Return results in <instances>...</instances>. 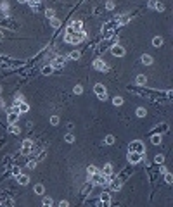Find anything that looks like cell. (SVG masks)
Returning a JSON list of instances; mask_svg holds the SVG:
<instances>
[{
    "label": "cell",
    "mask_w": 173,
    "mask_h": 207,
    "mask_svg": "<svg viewBox=\"0 0 173 207\" xmlns=\"http://www.w3.org/2000/svg\"><path fill=\"white\" fill-rule=\"evenodd\" d=\"M87 38V33L85 31H80V33H75V35H66L64 36V40H66V43H81L83 40Z\"/></svg>",
    "instance_id": "1"
},
{
    "label": "cell",
    "mask_w": 173,
    "mask_h": 207,
    "mask_svg": "<svg viewBox=\"0 0 173 207\" xmlns=\"http://www.w3.org/2000/svg\"><path fill=\"white\" fill-rule=\"evenodd\" d=\"M80 31H83L81 21H71L69 26H68V29H66V35H75V33H80Z\"/></svg>",
    "instance_id": "2"
},
{
    "label": "cell",
    "mask_w": 173,
    "mask_h": 207,
    "mask_svg": "<svg viewBox=\"0 0 173 207\" xmlns=\"http://www.w3.org/2000/svg\"><path fill=\"white\" fill-rule=\"evenodd\" d=\"M128 150H130V152H135V154H144V152H146V145H144L140 140H133V142L128 145Z\"/></svg>",
    "instance_id": "3"
},
{
    "label": "cell",
    "mask_w": 173,
    "mask_h": 207,
    "mask_svg": "<svg viewBox=\"0 0 173 207\" xmlns=\"http://www.w3.org/2000/svg\"><path fill=\"white\" fill-rule=\"evenodd\" d=\"M90 183H95V185H101V187H106V185H109V178H106V176H102L101 173H95L92 178H90Z\"/></svg>",
    "instance_id": "4"
},
{
    "label": "cell",
    "mask_w": 173,
    "mask_h": 207,
    "mask_svg": "<svg viewBox=\"0 0 173 207\" xmlns=\"http://www.w3.org/2000/svg\"><path fill=\"white\" fill-rule=\"evenodd\" d=\"M33 152V142L31 140H24L23 143H21V154L23 155H28V154H31Z\"/></svg>",
    "instance_id": "5"
},
{
    "label": "cell",
    "mask_w": 173,
    "mask_h": 207,
    "mask_svg": "<svg viewBox=\"0 0 173 207\" xmlns=\"http://www.w3.org/2000/svg\"><path fill=\"white\" fill-rule=\"evenodd\" d=\"M94 92H95V95H97L101 100H106V98H107V97H106V88H104V85L97 83V85L94 86Z\"/></svg>",
    "instance_id": "6"
},
{
    "label": "cell",
    "mask_w": 173,
    "mask_h": 207,
    "mask_svg": "<svg viewBox=\"0 0 173 207\" xmlns=\"http://www.w3.org/2000/svg\"><path fill=\"white\" fill-rule=\"evenodd\" d=\"M142 155H144V154H135V152H128L127 159H128V162H130V164H139V162L142 161Z\"/></svg>",
    "instance_id": "7"
},
{
    "label": "cell",
    "mask_w": 173,
    "mask_h": 207,
    "mask_svg": "<svg viewBox=\"0 0 173 207\" xmlns=\"http://www.w3.org/2000/svg\"><path fill=\"white\" fill-rule=\"evenodd\" d=\"M111 54L116 55V57H123V55H125V48H123L121 45H113V47H111Z\"/></svg>",
    "instance_id": "8"
},
{
    "label": "cell",
    "mask_w": 173,
    "mask_h": 207,
    "mask_svg": "<svg viewBox=\"0 0 173 207\" xmlns=\"http://www.w3.org/2000/svg\"><path fill=\"white\" fill-rule=\"evenodd\" d=\"M64 62H66V59H64V57H55V59H54V62L50 64V67H52V69H59V67H62V66H64Z\"/></svg>",
    "instance_id": "9"
},
{
    "label": "cell",
    "mask_w": 173,
    "mask_h": 207,
    "mask_svg": "<svg viewBox=\"0 0 173 207\" xmlns=\"http://www.w3.org/2000/svg\"><path fill=\"white\" fill-rule=\"evenodd\" d=\"M94 67L97 69V71H107V64L104 62V60H101V59H97V60H94Z\"/></svg>",
    "instance_id": "10"
},
{
    "label": "cell",
    "mask_w": 173,
    "mask_h": 207,
    "mask_svg": "<svg viewBox=\"0 0 173 207\" xmlns=\"http://www.w3.org/2000/svg\"><path fill=\"white\" fill-rule=\"evenodd\" d=\"M17 119H19V114H16V112H12V111L7 112V123H9V124H16Z\"/></svg>",
    "instance_id": "11"
},
{
    "label": "cell",
    "mask_w": 173,
    "mask_h": 207,
    "mask_svg": "<svg viewBox=\"0 0 173 207\" xmlns=\"http://www.w3.org/2000/svg\"><path fill=\"white\" fill-rule=\"evenodd\" d=\"M101 174L106 176V178H111V176H113V166H111V164H106L104 169L101 171Z\"/></svg>",
    "instance_id": "12"
},
{
    "label": "cell",
    "mask_w": 173,
    "mask_h": 207,
    "mask_svg": "<svg viewBox=\"0 0 173 207\" xmlns=\"http://www.w3.org/2000/svg\"><path fill=\"white\" fill-rule=\"evenodd\" d=\"M109 183H111V188H113V190H120L121 185H123V180H121V178H114V180L109 181Z\"/></svg>",
    "instance_id": "13"
},
{
    "label": "cell",
    "mask_w": 173,
    "mask_h": 207,
    "mask_svg": "<svg viewBox=\"0 0 173 207\" xmlns=\"http://www.w3.org/2000/svg\"><path fill=\"white\" fill-rule=\"evenodd\" d=\"M16 180H17V181H19V185H23V187H26V185L29 183V178H28L26 174H17V176H16Z\"/></svg>",
    "instance_id": "14"
},
{
    "label": "cell",
    "mask_w": 173,
    "mask_h": 207,
    "mask_svg": "<svg viewBox=\"0 0 173 207\" xmlns=\"http://www.w3.org/2000/svg\"><path fill=\"white\" fill-rule=\"evenodd\" d=\"M95 173H99V171H97V168H95V166H88V169H87V174H88V180H90V178H92V176H94Z\"/></svg>",
    "instance_id": "15"
},
{
    "label": "cell",
    "mask_w": 173,
    "mask_h": 207,
    "mask_svg": "<svg viewBox=\"0 0 173 207\" xmlns=\"http://www.w3.org/2000/svg\"><path fill=\"white\" fill-rule=\"evenodd\" d=\"M152 45H154V47H161V45H163V38H161V36H154V38H152Z\"/></svg>",
    "instance_id": "16"
},
{
    "label": "cell",
    "mask_w": 173,
    "mask_h": 207,
    "mask_svg": "<svg viewBox=\"0 0 173 207\" xmlns=\"http://www.w3.org/2000/svg\"><path fill=\"white\" fill-rule=\"evenodd\" d=\"M135 81H137V85H146V81H147V78H146L144 74H139Z\"/></svg>",
    "instance_id": "17"
},
{
    "label": "cell",
    "mask_w": 173,
    "mask_h": 207,
    "mask_svg": "<svg viewBox=\"0 0 173 207\" xmlns=\"http://www.w3.org/2000/svg\"><path fill=\"white\" fill-rule=\"evenodd\" d=\"M101 200H102V202H107V204H109V202H111V193L104 192V193L101 195Z\"/></svg>",
    "instance_id": "18"
},
{
    "label": "cell",
    "mask_w": 173,
    "mask_h": 207,
    "mask_svg": "<svg viewBox=\"0 0 173 207\" xmlns=\"http://www.w3.org/2000/svg\"><path fill=\"white\" fill-rule=\"evenodd\" d=\"M12 206H14V200H12V199H5V200L0 204V207H12Z\"/></svg>",
    "instance_id": "19"
},
{
    "label": "cell",
    "mask_w": 173,
    "mask_h": 207,
    "mask_svg": "<svg viewBox=\"0 0 173 207\" xmlns=\"http://www.w3.org/2000/svg\"><path fill=\"white\" fill-rule=\"evenodd\" d=\"M142 62H144L146 66H149V64H152V57H151V55H142Z\"/></svg>",
    "instance_id": "20"
},
{
    "label": "cell",
    "mask_w": 173,
    "mask_h": 207,
    "mask_svg": "<svg viewBox=\"0 0 173 207\" xmlns=\"http://www.w3.org/2000/svg\"><path fill=\"white\" fill-rule=\"evenodd\" d=\"M9 133H12V135H19V128H17L16 124H10V126H9Z\"/></svg>",
    "instance_id": "21"
},
{
    "label": "cell",
    "mask_w": 173,
    "mask_h": 207,
    "mask_svg": "<svg viewBox=\"0 0 173 207\" xmlns=\"http://www.w3.org/2000/svg\"><path fill=\"white\" fill-rule=\"evenodd\" d=\"M104 143H106V145H113V143H114V136H113V135H107V136L104 138Z\"/></svg>",
    "instance_id": "22"
},
{
    "label": "cell",
    "mask_w": 173,
    "mask_h": 207,
    "mask_svg": "<svg viewBox=\"0 0 173 207\" xmlns=\"http://www.w3.org/2000/svg\"><path fill=\"white\" fill-rule=\"evenodd\" d=\"M42 207H52V199H50V197H45L43 202H42Z\"/></svg>",
    "instance_id": "23"
},
{
    "label": "cell",
    "mask_w": 173,
    "mask_h": 207,
    "mask_svg": "<svg viewBox=\"0 0 173 207\" xmlns=\"http://www.w3.org/2000/svg\"><path fill=\"white\" fill-rule=\"evenodd\" d=\"M165 181H166L168 185H172V183H173V176H172V173H168V171L165 173Z\"/></svg>",
    "instance_id": "24"
},
{
    "label": "cell",
    "mask_w": 173,
    "mask_h": 207,
    "mask_svg": "<svg viewBox=\"0 0 173 207\" xmlns=\"http://www.w3.org/2000/svg\"><path fill=\"white\" fill-rule=\"evenodd\" d=\"M50 24H52V28H59V26H61V21H59L57 17H52V19H50Z\"/></svg>",
    "instance_id": "25"
},
{
    "label": "cell",
    "mask_w": 173,
    "mask_h": 207,
    "mask_svg": "<svg viewBox=\"0 0 173 207\" xmlns=\"http://www.w3.org/2000/svg\"><path fill=\"white\" fill-rule=\"evenodd\" d=\"M52 73H54V69H52L50 66H45V67L42 69V74H45V76H47V74H52Z\"/></svg>",
    "instance_id": "26"
},
{
    "label": "cell",
    "mask_w": 173,
    "mask_h": 207,
    "mask_svg": "<svg viewBox=\"0 0 173 207\" xmlns=\"http://www.w3.org/2000/svg\"><path fill=\"white\" fill-rule=\"evenodd\" d=\"M43 192H45V188H43V185H36V187H35V193H36V195H42Z\"/></svg>",
    "instance_id": "27"
},
{
    "label": "cell",
    "mask_w": 173,
    "mask_h": 207,
    "mask_svg": "<svg viewBox=\"0 0 173 207\" xmlns=\"http://www.w3.org/2000/svg\"><path fill=\"white\" fill-rule=\"evenodd\" d=\"M151 142H152L154 145H158V143H161V135H154V136L151 138Z\"/></svg>",
    "instance_id": "28"
},
{
    "label": "cell",
    "mask_w": 173,
    "mask_h": 207,
    "mask_svg": "<svg viewBox=\"0 0 173 207\" xmlns=\"http://www.w3.org/2000/svg\"><path fill=\"white\" fill-rule=\"evenodd\" d=\"M113 104H114V105H121V104H123V98H121V97H114V98H113Z\"/></svg>",
    "instance_id": "29"
},
{
    "label": "cell",
    "mask_w": 173,
    "mask_h": 207,
    "mask_svg": "<svg viewBox=\"0 0 173 207\" xmlns=\"http://www.w3.org/2000/svg\"><path fill=\"white\" fill-rule=\"evenodd\" d=\"M137 116H139V117H144V116H146V109H144V107H139V109H137Z\"/></svg>",
    "instance_id": "30"
},
{
    "label": "cell",
    "mask_w": 173,
    "mask_h": 207,
    "mask_svg": "<svg viewBox=\"0 0 173 207\" xmlns=\"http://www.w3.org/2000/svg\"><path fill=\"white\" fill-rule=\"evenodd\" d=\"M154 9H158V10H165V5H163L161 2H154Z\"/></svg>",
    "instance_id": "31"
},
{
    "label": "cell",
    "mask_w": 173,
    "mask_h": 207,
    "mask_svg": "<svg viewBox=\"0 0 173 207\" xmlns=\"http://www.w3.org/2000/svg\"><path fill=\"white\" fill-rule=\"evenodd\" d=\"M69 59H73V60L80 59V52H71V54H69Z\"/></svg>",
    "instance_id": "32"
},
{
    "label": "cell",
    "mask_w": 173,
    "mask_h": 207,
    "mask_svg": "<svg viewBox=\"0 0 173 207\" xmlns=\"http://www.w3.org/2000/svg\"><path fill=\"white\" fill-rule=\"evenodd\" d=\"M64 140H66L68 143H73V142H75V136H73V135L69 133V135H66V136H64Z\"/></svg>",
    "instance_id": "33"
},
{
    "label": "cell",
    "mask_w": 173,
    "mask_h": 207,
    "mask_svg": "<svg viewBox=\"0 0 173 207\" xmlns=\"http://www.w3.org/2000/svg\"><path fill=\"white\" fill-rule=\"evenodd\" d=\"M50 124H54V126L59 124V117H57V116H52V117H50Z\"/></svg>",
    "instance_id": "34"
},
{
    "label": "cell",
    "mask_w": 173,
    "mask_h": 207,
    "mask_svg": "<svg viewBox=\"0 0 173 207\" xmlns=\"http://www.w3.org/2000/svg\"><path fill=\"white\" fill-rule=\"evenodd\" d=\"M154 161H156V162H158V164H161V162H163V161H165V157H163V155H161V154H158V155H156V157H154Z\"/></svg>",
    "instance_id": "35"
},
{
    "label": "cell",
    "mask_w": 173,
    "mask_h": 207,
    "mask_svg": "<svg viewBox=\"0 0 173 207\" xmlns=\"http://www.w3.org/2000/svg\"><path fill=\"white\" fill-rule=\"evenodd\" d=\"M88 190H92V183H87V185L83 187V190H81V192H83V193H88Z\"/></svg>",
    "instance_id": "36"
},
{
    "label": "cell",
    "mask_w": 173,
    "mask_h": 207,
    "mask_svg": "<svg viewBox=\"0 0 173 207\" xmlns=\"http://www.w3.org/2000/svg\"><path fill=\"white\" fill-rule=\"evenodd\" d=\"M0 9H2L3 12H9V3H7V2H3V3L0 5Z\"/></svg>",
    "instance_id": "37"
},
{
    "label": "cell",
    "mask_w": 173,
    "mask_h": 207,
    "mask_svg": "<svg viewBox=\"0 0 173 207\" xmlns=\"http://www.w3.org/2000/svg\"><path fill=\"white\" fill-rule=\"evenodd\" d=\"M81 92H83V88H81L80 85H76V86H75V93H76V95H81Z\"/></svg>",
    "instance_id": "38"
},
{
    "label": "cell",
    "mask_w": 173,
    "mask_h": 207,
    "mask_svg": "<svg viewBox=\"0 0 173 207\" xmlns=\"http://www.w3.org/2000/svg\"><path fill=\"white\" fill-rule=\"evenodd\" d=\"M45 14H47V17H50V19H52V17H54V9H47V12H45Z\"/></svg>",
    "instance_id": "39"
},
{
    "label": "cell",
    "mask_w": 173,
    "mask_h": 207,
    "mask_svg": "<svg viewBox=\"0 0 173 207\" xmlns=\"http://www.w3.org/2000/svg\"><path fill=\"white\" fill-rule=\"evenodd\" d=\"M28 168H29V169H35V168H36V161H29V162H28Z\"/></svg>",
    "instance_id": "40"
},
{
    "label": "cell",
    "mask_w": 173,
    "mask_h": 207,
    "mask_svg": "<svg viewBox=\"0 0 173 207\" xmlns=\"http://www.w3.org/2000/svg\"><path fill=\"white\" fill-rule=\"evenodd\" d=\"M12 174H14V176L21 174V173H19V168H17V166H14V168H12Z\"/></svg>",
    "instance_id": "41"
},
{
    "label": "cell",
    "mask_w": 173,
    "mask_h": 207,
    "mask_svg": "<svg viewBox=\"0 0 173 207\" xmlns=\"http://www.w3.org/2000/svg\"><path fill=\"white\" fill-rule=\"evenodd\" d=\"M97 207H109V204H107V202H102V200H99Z\"/></svg>",
    "instance_id": "42"
},
{
    "label": "cell",
    "mask_w": 173,
    "mask_h": 207,
    "mask_svg": "<svg viewBox=\"0 0 173 207\" xmlns=\"http://www.w3.org/2000/svg\"><path fill=\"white\" fill-rule=\"evenodd\" d=\"M59 207H68V202H66V200H61V202H59Z\"/></svg>",
    "instance_id": "43"
},
{
    "label": "cell",
    "mask_w": 173,
    "mask_h": 207,
    "mask_svg": "<svg viewBox=\"0 0 173 207\" xmlns=\"http://www.w3.org/2000/svg\"><path fill=\"white\" fill-rule=\"evenodd\" d=\"M106 7H107V9H113V7H114V3H113V2H107V5H106Z\"/></svg>",
    "instance_id": "44"
},
{
    "label": "cell",
    "mask_w": 173,
    "mask_h": 207,
    "mask_svg": "<svg viewBox=\"0 0 173 207\" xmlns=\"http://www.w3.org/2000/svg\"><path fill=\"white\" fill-rule=\"evenodd\" d=\"M2 38H3V33H2V31H0V40H2Z\"/></svg>",
    "instance_id": "45"
},
{
    "label": "cell",
    "mask_w": 173,
    "mask_h": 207,
    "mask_svg": "<svg viewBox=\"0 0 173 207\" xmlns=\"http://www.w3.org/2000/svg\"><path fill=\"white\" fill-rule=\"evenodd\" d=\"M2 105H3V102H2V100H0V107H2Z\"/></svg>",
    "instance_id": "46"
},
{
    "label": "cell",
    "mask_w": 173,
    "mask_h": 207,
    "mask_svg": "<svg viewBox=\"0 0 173 207\" xmlns=\"http://www.w3.org/2000/svg\"><path fill=\"white\" fill-rule=\"evenodd\" d=\"M0 92H2V86H0Z\"/></svg>",
    "instance_id": "47"
}]
</instances>
